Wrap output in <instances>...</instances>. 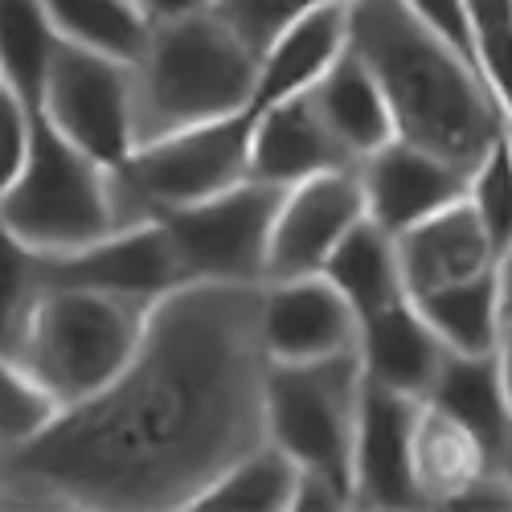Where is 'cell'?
<instances>
[{"label": "cell", "instance_id": "obj_1", "mask_svg": "<svg viewBox=\"0 0 512 512\" xmlns=\"http://www.w3.org/2000/svg\"><path fill=\"white\" fill-rule=\"evenodd\" d=\"M259 300L263 283L213 279L156 300L111 386L0 451V508H193L267 439Z\"/></svg>", "mask_w": 512, "mask_h": 512}, {"label": "cell", "instance_id": "obj_21", "mask_svg": "<svg viewBox=\"0 0 512 512\" xmlns=\"http://www.w3.org/2000/svg\"><path fill=\"white\" fill-rule=\"evenodd\" d=\"M308 95H312L320 119L328 123V132L336 136V144L349 152V160L361 164L365 156L398 140L394 111H390L386 95H381L373 70L353 50L340 58Z\"/></svg>", "mask_w": 512, "mask_h": 512}, {"label": "cell", "instance_id": "obj_23", "mask_svg": "<svg viewBox=\"0 0 512 512\" xmlns=\"http://www.w3.org/2000/svg\"><path fill=\"white\" fill-rule=\"evenodd\" d=\"M426 402L443 406L447 414H455L459 422H467L472 431L484 439V447L492 451V459H500V451L512 439V410L504 398V381H500V357H463V353H447L435 390L426 394Z\"/></svg>", "mask_w": 512, "mask_h": 512}, {"label": "cell", "instance_id": "obj_13", "mask_svg": "<svg viewBox=\"0 0 512 512\" xmlns=\"http://www.w3.org/2000/svg\"><path fill=\"white\" fill-rule=\"evenodd\" d=\"M418 402L365 381L353 439V508H422L410 463Z\"/></svg>", "mask_w": 512, "mask_h": 512}, {"label": "cell", "instance_id": "obj_25", "mask_svg": "<svg viewBox=\"0 0 512 512\" xmlns=\"http://www.w3.org/2000/svg\"><path fill=\"white\" fill-rule=\"evenodd\" d=\"M300 488V463H295L279 443L263 439L254 451H246L238 463L213 480L193 508L205 512H283L295 504Z\"/></svg>", "mask_w": 512, "mask_h": 512}, {"label": "cell", "instance_id": "obj_9", "mask_svg": "<svg viewBox=\"0 0 512 512\" xmlns=\"http://www.w3.org/2000/svg\"><path fill=\"white\" fill-rule=\"evenodd\" d=\"M41 115H46L58 132L95 156L107 168H119L136 152V78L132 66L82 50L74 41L54 46L46 91H41Z\"/></svg>", "mask_w": 512, "mask_h": 512}, {"label": "cell", "instance_id": "obj_16", "mask_svg": "<svg viewBox=\"0 0 512 512\" xmlns=\"http://www.w3.org/2000/svg\"><path fill=\"white\" fill-rule=\"evenodd\" d=\"M345 54H349V0L320 5L304 17H295L259 54V82H254L250 111L308 95Z\"/></svg>", "mask_w": 512, "mask_h": 512}, {"label": "cell", "instance_id": "obj_26", "mask_svg": "<svg viewBox=\"0 0 512 512\" xmlns=\"http://www.w3.org/2000/svg\"><path fill=\"white\" fill-rule=\"evenodd\" d=\"M58 33L41 0H0V82L33 111L41 107Z\"/></svg>", "mask_w": 512, "mask_h": 512}, {"label": "cell", "instance_id": "obj_20", "mask_svg": "<svg viewBox=\"0 0 512 512\" xmlns=\"http://www.w3.org/2000/svg\"><path fill=\"white\" fill-rule=\"evenodd\" d=\"M414 488L422 508H447L467 484H476L488 467H496L492 451L467 422L447 414L435 402H418L414 414Z\"/></svg>", "mask_w": 512, "mask_h": 512}, {"label": "cell", "instance_id": "obj_37", "mask_svg": "<svg viewBox=\"0 0 512 512\" xmlns=\"http://www.w3.org/2000/svg\"><path fill=\"white\" fill-rule=\"evenodd\" d=\"M500 267H504V279H508V295H512V250H508V259H504Z\"/></svg>", "mask_w": 512, "mask_h": 512}, {"label": "cell", "instance_id": "obj_39", "mask_svg": "<svg viewBox=\"0 0 512 512\" xmlns=\"http://www.w3.org/2000/svg\"><path fill=\"white\" fill-rule=\"evenodd\" d=\"M0 87H5V82H0Z\"/></svg>", "mask_w": 512, "mask_h": 512}, {"label": "cell", "instance_id": "obj_15", "mask_svg": "<svg viewBox=\"0 0 512 512\" xmlns=\"http://www.w3.org/2000/svg\"><path fill=\"white\" fill-rule=\"evenodd\" d=\"M357 353H361L365 381L398 390V394H410V398L431 394L435 377L447 361V345L431 328V320L418 312V304L410 300V295L361 316Z\"/></svg>", "mask_w": 512, "mask_h": 512}, {"label": "cell", "instance_id": "obj_30", "mask_svg": "<svg viewBox=\"0 0 512 512\" xmlns=\"http://www.w3.org/2000/svg\"><path fill=\"white\" fill-rule=\"evenodd\" d=\"M472 58L500 115H512V0H467Z\"/></svg>", "mask_w": 512, "mask_h": 512}, {"label": "cell", "instance_id": "obj_6", "mask_svg": "<svg viewBox=\"0 0 512 512\" xmlns=\"http://www.w3.org/2000/svg\"><path fill=\"white\" fill-rule=\"evenodd\" d=\"M361 353L267 369V439L353 500V439L361 418Z\"/></svg>", "mask_w": 512, "mask_h": 512}, {"label": "cell", "instance_id": "obj_8", "mask_svg": "<svg viewBox=\"0 0 512 512\" xmlns=\"http://www.w3.org/2000/svg\"><path fill=\"white\" fill-rule=\"evenodd\" d=\"M279 197H283L279 185L246 177L205 201L160 213V222L168 226L181 250L189 279L263 283Z\"/></svg>", "mask_w": 512, "mask_h": 512}, {"label": "cell", "instance_id": "obj_10", "mask_svg": "<svg viewBox=\"0 0 512 512\" xmlns=\"http://www.w3.org/2000/svg\"><path fill=\"white\" fill-rule=\"evenodd\" d=\"M181 283H193L181 250L160 218L119 226L70 254H41V287H91L156 304Z\"/></svg>", "mask_w": 512, "mask_h": 512}, {"label": "cell", "instance_id": "obj_31", "mask_svg": "<svg viewBox=\"0 0 512 512\" xmlns=\"http://www.w3.org/2000/svg\"><path fill=\"white\" fill-rule=\"evenodd\" d=\"M320 5H336V0H218L213 13H218L254 54L267 50V41L291 25L295 17H304Z\"/></svg>", "mask_w": 512, "mask_h": 512}, {"label": "cell", "instance_id": "obj_24", "mask_svg": "<svg viewBox=\"0 0 512 512\" xmlns=\"http://www.w3.org/2000/svg\"><path fill=\"white\" fill-rule=\"evenodd\" d=\"M41 5L62 41L119 58L127 66L140 62L156 29L140 0H41Z\"/></svg>", "mask_w": 512, "mask_h": 512}, {"label": "cell", "instance_id": "obj_2", "mask_svg": "<svg viewBox=\"0 0 512 512\" xmlns=\"http://www.w3.org/2000/svg\"><path fill=\"white\" fill-rule=\"evenodd\" d=\"M349 50L373 70L398 140L431 148L472 173L504 132L480 70L426 29L406 0H349Z\"/></svg>", "mask_w": 512, "mask_h": 512}, {"label": "cell", "instance_id": "obj_27", "mask_svg": "<svg viewBox=\"0 0 512 512\" xmlns=\"http://www.w3.org/2000/svg\"><path fill=\"white\" fill-rule=\"evenodd\" d=\"M62 414V402L46 390L21 357L0 353V451L33 443Z\"/></svg>", "mask_w": 512, "mask_h": 512}, {"label": "cell", "instance_id": "obj_19", "mask_svg": "<svg viewBox=\"0 0 512 512\" xmlns=\"http://www.w3.org/2000/svg\"><path fill=\"white\" fill-rule=\"evenodd\" d=\"M410 300L431 320L447 353H463V357L500 353L508 324V279L500 263L476 275H463L455 283H443L435 291L410 295Z\"/></svg>", "mask_w": 512, "mask_h": 512}, {"label": "cell", "instance_id": "obj_3", "mask_svg": "<svg viewBox=\"0 0 512 512\" xmlns=\"http://www.w3.org/2000/svg\"><path fill=\"white\" fill-rule=\"evenodd\" d=\"M132 78L136 140L148 144L156 136L246 111L259 82V54L209 9L160 21L148 50L132 66Z\"/></svg>", "mask_w": 512, "mask_h": 512}, {"label": "cell", "instance_id": "obj_5", "mask_svg": "<svg viewBox=\"0 0 512 512\" xmlns=\"http://www.w3.org/2000/svg\"><path fill=\"white\" fill-rule=\"evenodd\" d=\"M0 218L37 254H70L119 230L115 168L74 148L37 111L21 177L0 193Z\"/></svg>", "mask_w": 512, "mask_h": 512}, {"label": "cell", "instance_id": "obj_29", "mask_svg": "<svg viewBox=\"0 0 512 512\" xmlns=\"http://www.w3.org/2000/svg\"><path fill=\"white\" fill-rule=\"evenodd\" d=\"M467 205L476 209V218L484 222L496 246V259L504 263L512 250V140L508 132H500L496 144L467 173Z\"/></svg>", "mask_w": 512, "mask_h": 512}, {"label": "cell", "instance_id": "obj_12", "mask_svg": "<svg viewBox=\"0 0 512 512\" xmlns=\"http://www.w3.org/2000/svg\"><path fill=\"white\" fill-rule=\"evenodd\" d=\"M259 332L271 365L324 361L353 353L361 340V316L324 271L263 279Z\"/></svg>", "mask_w": 512, "mask_h": 512}, {"label": "cell", "instance_id": "obj_7", "mask_svg": "<svg viewBox=\"0 0 512 512\" xmlns=\"http://www.w3.org/2000/svg\"><path fill=\"white\" fill-rule=\"evenodd\" d=\"M250 107L226 119H209L173 136L136 144L115 168V197L123 226L160 218L168 209L205 201L250 177Z\"/></svg>", "mask_w": 512, "mask_h": 512}, {"label": "cell", "instance_id": "obj_32", "mask_svg": "<svg viewBox=\"0 0 512 512\" xmlns=\"http://www.w3.org/2000/svg\"><path fill=\"white\" fill-rule=\"evenodd\" d=\"M37 111L9 87H0V193H5L29 160Z\"/></svg>", "mask_w": 512, "mask_h": 512}, {"label": "cell", "instance_id": "obj_35", "mask_svg": "<svg viewBox=\"0 0 512 512\" xmlns=\"http://www.w3.org/2000/svg\"><path fill=\"white\" fill-rule=\"evenodd\" d=\"M500 381H504V398H508V410H512V336L500 340Z\"/></svg>", "mask_w": 512, "mask_h": 512}, {"label": "cell", "instance_id": "obj_34", "mask_svg": "<svg viewBox=\"0 0 512 512\" xmlns=\"http://www.w3.org/2000/svg\"><path fill=\"white\" fill-rule=\"evenodd\" d=\"M140 5L160 25V21H177V17H189V13H209L218 0H140Z\"/></svg>", "mask_w": 512, "mask_h": 512}, {"label": "cell", "instance_id": "obj_11", "mask_svg": "<svg viewBox=\"0 0 512 512\" xmlns=\"http://www.w3.org/2000/svg\"><path fill=\"white\" fill-rule=\"evenodd\" d=\"M365 189L357 164L328 168V173L304 177L283 189L271 254H267V279L287 275H316L324 271L328 254L365 218Z\"/></svg>", "mask_w": 512, "mask_h": 512}, {"label": "cell", "instance_id": "obj_18", "mask_svg": "<svg viewBox=\"0 0 512 512\" xmlns=\"http://www.w3.org/2000/svg\"><path fill=\"white\" fill-rule=\"evenodd\" d=\"M398 238V259H402V279L410 295L435 291L443 283H455L463 275H476L484 267H496V246L476 218V209L467 197L451 201L447 209L422 218L418 226L394 234Z\"/></svg>", "mask_w": 512, "mask_h": 512}, {"label": "cell", "instance_id": "obj_33", "mask_svg": "<svg viewBox=\"0 0 512 512\" xmlns=\"http://www.w3.org/2000/svg\"><path fill=\"white\" fill-rule=\"evenodd\" d=\"M406 9L426 29H431L439 41H447L455 54H463L467 62L476 66V58H472V21H467V0H406Z\"/></svg>", "mask_w": 512, "mask_h": 512}, {"label": "cell", "instance_id": "obj_4", "mask_svg": "<svg viewBox=\"0 0 512 512\" xmlns=\"http://www.w3.org/2000/svg\"><path fill=\"white\" fill-rule=\"evenodd\" d=\"M152 304L91 287H41L17 357L66 406L95 398L136 357Z\"/></svg>", "mask_w": 512, "mask_h": 512}, {"label": "cell", "instance_id": "obj_14", "mask_svg": "<svg viewBox=\"0 0 512 512\" xmlns=\"http://www.w3.org/2000/svg\"><path fill=\"white\" fill-rule=\"evenodd\" d=\"M357 173H361L369 218L377 226H386L390 234H402L422 218L447 209L451 201L467 197V168L406 140H394L381 152L365 156L357 164Z\"/></svg>", "mask_w": 512, "mask_h": 512}, {"label": "cell", "instance_id": "obj_28", "mask_svg": "<svg viewBox=\"0 0 512 512\" xmlns=\"http://www.w3.org/2000/svg\"><path fill=\"white\" fill-rule=\"evenodd\" d=\"M37 295H41V254L29 250L0 218V353L17 357Z\"/></svg>", "mask_w": 512, "mask_h": 512}, {"label": "cell", "instance_id": "obj_22", "mask_svg": "<svg viewBox=\"0 0 512 512\" xmlns=\"http://www.w3.org/2000/svg\"><path fill=\"white\" fill-rule=\"evenodd\" d=\"M324 275L349 295L357 316H369L377 308L402 300V295H410L402 279L398 238L386 226H377L369 213L336 242V250L324 263Z\"/></svg>", "mask_w": 512, "mask_h": 512}, {"label": "cell", "instance_id": "obj_38", "mask_svg": "<svg viewBox=\"0 0 512 512\" xmlns=\"http://www.w3.org/2000/svg\"><path fill=\"white\" fill-rule=\"evenodd\" d=\"M504 132H508V140H512V115H508V119H504Z\"/></svg>", "mask_w": 512, "mask_h": 512}, {"label": "cell", "instance_id": "obj_36", "mask_svg": "<svg viewBox=\"0 0 512 512\" xmlns=\"http://www.w3.org/2000/svg\"><path fill=\"white\" fill-rule=\"evenodd\" d=\"M496 467H504V472L512 476V439H508V447L500 451V459H496Z\"/></svg>", "mask_w": 512, "mask_h": 512}, {"label": "cell", "instance_id": "obj_17", "mask_svg": "<svg viewBox=\"0 0 512 512\" xmlns=\"http://www.w3.org/2000/svg\"><path fill=\"white\" fill-rule=\"evenodd\" d=\"M250 177L267 185H295L304 177L328 173V168L357 164L349 152L336 144L328 123L320 119L312 95H295L283 103H271L263 111H250Z\"/></svg>", "mask_w": 512, "mask_h": 512}]
</instances>
